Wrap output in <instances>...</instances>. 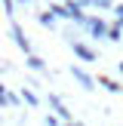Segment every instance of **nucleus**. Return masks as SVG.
I'll use <instances>...</instances> for the list:
<instances>
[{"mask_svg": "<svg viewBox=\"0 0 123 126\" xmlns=\"http://www.w3.org/2000/svg\"><path fill=\"white\" fill-rule=\"evenodd\" d=\"M65 16H68V18H74V22H83V25L89 22V18L83 16V6H77V0H71V3H65Z\"/></svg>", "mask_w": 123, "mask_h": 126, "instance_id": "f257e3e1", "label": "nucleus"}, {"mask_svg": "<svg viewBox=\"0 0 123 126\" xmlns=\"http://www.w3.org/2000/svg\"><path fill=\"white\" fill-rule=\"evenodd\" d=\"M18 3H28V0H18Z\"/></svg>", "mask_w": 123, "mask_h": 126, "instance_id": "dca6fc26", "label": "nucleus"}, {"mask_svg": "<svg viewBox=\"0 0 123 126\" xmlns=\"http://www.w3.org/2000/svg\"><path fill=\"white\" fill-rule=\"evenodd\" d=\"M52 22H55L52 12H43V16H40V25H52Z\"/></svg>", "mask_w": 123, "mask_h": 126, "instance_id": "9b49d317", "label": "nucleus"}, {"mask_svg": "<svg viewBox=\"0 0 123 126\" xmlns=\"http://www.w3.org/2000/svg\"><path fill=\"white\" fill-rule=\"evenodd\" d=\"M86 25H89L92 37H105V34H108V28H105V22H102V18H89Z\"/></svg>", "mask_w": 123, "mask_h": 126, "instance_id": "39448f33", "label": "nucleus"}, {"mask_svg": "<svg viewBox=\"0 0 123 126\" xmlns=\"http://www.w3.org/2000/svg\"><path fill=\"white\" fill-rule=\"evenodd\" d=\"M108 40H120V25H114V28L108 31Z\"/></svg>", "mask_w": 123, "mask_h": 126, "instance_id": "9d476101", "label": "nucleus"}, {"mask_svg": "<svg viewBox=\"0 0 123 126\" xmlns=\"http://www.w3.org/2000/svg\"><path fill=\"white\" fill-rule=\"evenodd\" d=\"M71 74H74V80H80V83H83V89H92V83H95V80H92L89 74L83 71V68H77V65H74V68H71Z\"/></svg>", "mask_w": 123, "mask_h": 126, "instance_id": "7ed1b4c3", "label": "nucleus"}, {"mask_svg": "<svg viewBox=\"0 0 123 126\" xmlns=\"http://www.w3.org/2000/svg\"><path fill=\"white\" fill-rule=\"evenodd\" d=\"M95 6H98V9H108V6H111V0H95Z\"/></svg>", "mask_w": 123, "mask_h": 126, "instance_id": "ddd939ff", "label": "nucleus"}, {"mask_svg": "<svg viewBox=\"0 0 123 126\" xmlns=\"http://www.w3.org/2000/svg\"><path fill=\"white\" fill-rule=\"evenodd\" d=\"M89 3H95V0H77V6H89Z\"/></svg>", "mask_w": 123, "mask_h": 126, "instance_id": "4468645a", "label": "nucleus"}, {"mask_svg": "<svg viewBox=\"0 0 123 126\" xmlns=\"http://www.w3.org/2000/svg\"><path fill=\"white\" fill-rule=\"evenodd\" d=\"M28 68H31V71H43L46 65H43V59H40V55H28Z\"/></svg>", "mask_w": 123, "mask_h": 126, "instance_id": "6e6552de", "label": "nucleus"}, {"mask_svg": "<svg viewBox=\"0 0 123 126\" xmlns=\"http://www.w3.org/2000/svg\"><path fill=\"white\" fill-rule=\"evenodd\" d=\"M98 83H102V86H105L108 92H120V89H123V86L117 83V80H108V77H98Z\"/></svg>", "mask_w": 123, "mask_h": 126, "instance_id": "0eeeda50", "label": "nucleus"}, {"mask_svg": "<svg viewBox=\"0 0 123 126\" xmlns=\"http://www.w3.org/2000/svg\"><path fill=\"white\" fill-rule=\"evenodd\" d=\"M12 37H15V43H18V49H22L25 55H31V40H28V37H25V31L18 28L15 22H12Z\"/></svg>", "mask_w": 123, "mask_h": 126, "instance_id": "f03ea898", "label": "nucleus"}, {"mask_svg": "<svg viewBox=\"0 0 123 126\" xmlns=\"http://www.w3.org/2000/svg\"><path fill=\"white\" fill-rule=\"evenodd\" d=\"M22 102H28L31 108H37V105H40V98H37V95H34L31 89H22Z\"/></svg>", "mask_w": 123, "mask_h": 126, "instance_id": "1a4fd4ad", "label": "nucleus"}, {"mask_svg": "<svg viewBox=\"0 0 123 126\" xmlns=\"http://www.w3.org/2000/svg\"><path fill=\"white\" fill-rule=\"evenodd\" d=\"M3 6H6V16L12 18V9H15V0H3Z\"/></svg>", "mask_w": 123, "mask_h": 126, "instance_id": "f8f14e48", "label": "nucleus"}, {"mask_svg": "<svg viewBox=\"0 0 123 126\" xmlns=\"http://www.w3.org/2000/svg\"><path fill=\"white\" fill-rule=\"evenodd\" d=\"M74 52H77L83 62H95V52H92L89 46H83V43H74Z\"/></svg>", "mask_w": 123, "mask_h": 126, "instance_id": "423d86ee", "label": "nucleus"}, {"mask_svg": "<svg viewBox=\"0 0 123 126\" xmlns=\"http://www.w3.org/2000/svg\"><path fill=\"white\" fill-rule=\"evenodd\" d=\"M68 126H80V123H68Z\"/></svg>", "mask_w": 123, "mask_h": 126, "instance_id": "2eb2a0df", "label": "nucleus"}, {"mask_svg": "<svg viewBox=\"0 0 123 126\" xmlns=\"http://www.w3.org/2000/svg\"><path fill=\"white\" fill-rule=\"evenodd\" d=\"M49 105H52V108L59 111V117H62V120H71V111H68L65 105H62V98H59V95H49Z\"/></svg>", "mask_w": 123, "mask_h": 126, "instance_id": "20e7f679", "label": "nucleus"}]
</instances>
